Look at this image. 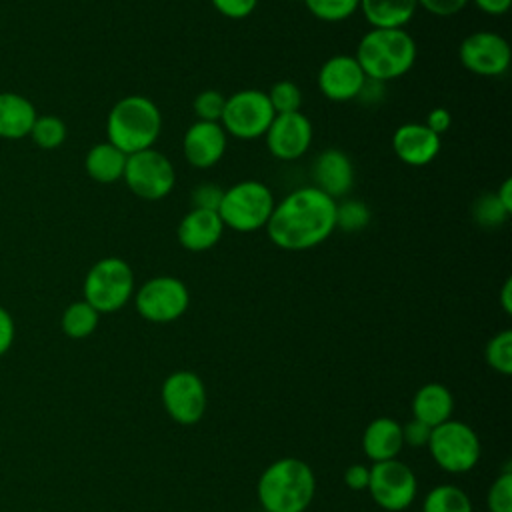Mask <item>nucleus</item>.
<instances>
[{
  "mask_svg": "<svg viewBox=\"0 0 512 512\" xmlns=\"http://www.w3.org/2000/svg\"><path fill=\"white\" fill-rule=\"evenodd\" d=\"M224 104H226V96L218 90L208 88V90H202L200 94H196V98L192 102V110H194L196 118L202 122H220Z\"/></svg>",
  "mask_w": 512,
  "mask_h": 512,
  "instance_id": "nucleus-33",
  "label": "nucleus"
},
{
  "mask_svg": "<svg viewBox=\"0 0 512 512\" xmlns=\"http://www.w3.org/2000/svg\"><path fill=\"white\" fill-rule=\"evenodd\" d=\"M222 234L224 224L218 212L202 208L188 210L176 228V238L180 246L188 252H206L214 248Z\"/></svg>",
  "mask_w": 512,
  "mask_h": 512,
  "instance_id": "nucleus-19",
  "label": "nucleus"
},
{
  "mask_svg": "<svg viewBox=\"0 0 512 512\" xmlns=\"http://www.w3.org/2000/svg\"><path fill=\"white\" fill-rule=\"evenodd\" d=\"M314 128L306 114L288 112L276 114L272 124L268 126L264 140L268 152L284 162H292L302 158L312 144Z\"/></svg>",
  "mask_w": 512,
  "mask_h": 512,
  "instance_id": "nucleus-14",
  "label": "nucleus"
},
{
  "mask_svg": "<svg viewBox=\"0 0 512 512\" xmlns=\"http://www.w3.org/2000/svg\"><path fill=\"white\" fill-rule=\"evenodd\" d=\"M428 450L442 470L458 474L476 466L480 458V440L468 424L446 420L432 428Z\"/></svg>",
  "mask_w": 512,
  "mask_h": 512,
  "instance_id": "nucleus-9",
  "label": "nucleus"
},
{
  "mask_svg": "<svg viewBox=\"0 0 512 512\" xmlns=\"http://www.w3.org/2000/svg\"><path fill=\"white\" fill-rule=\"evenodd\" d=\"M274 204V194L264 182L242 180L224 190L216 212L224 228L236 232H254L266 226Z\"/></svg>",
  "mask_w": 512,
  "mask_h": 512,
  "instance_id": "nucleus-5",
  "label": "nucleus"
},
{
  "mask_svg": "<svg viewBox=\"0 0 512 512\" xmlns=\"http://www.w3.org/2000/svg\"><path fill=\"white\" fill-rule=\"evenodd\" d=\"M490 512H512V474L506 468L488 490Z\"/></svg>",
  "mask_w": 512,
  "mask_h": 512,
  "instance_id": "nucleus-34",
  "label": "nucleus"
},
{
  "mask_svg": "<svg viewBox=\"0 0 512 512\" xmlns=\"http://www.w3.org/2000/svg\"><path fill=\"white\" fill-rule=\"evenodd\" d=\"M122 180L134 196L156 202L172 192L176 184V170L166 154L156 148H146L128 154Z\"/></svg>",
  "mask_w": 512,
  "mask_h": 512,
  "instance_id": "nucleus-8",
  "label": "nucleus"
},
{
  "mask_svg": "<svg viewBox=\"0 0 512 512\" xmlns=\"http://www.w3.org/2000/svg\"><path fill=\"white\" fill-rule=\"evenodd\" d=\"M416 40L404 28H370L356 46V62L372 82L404 76L416 62Z\"/></svg>",
  "mask_w": 512,
  "mask_h": 512,
  "instance_id": "nucleus-2",
  "label": "nucleus"
},
{
  "mask_svg": "<svg viewBox=\"0 0 512 512\" xmlns=\"http://www.w3.org/2000/svg\"><path fill=\"white\" fill-rule=\"evenodd\" d=\"M222 194H224V188H220V186L214 184V182H204V184H200V186H196V188L192 190V196H190L192 208L218 210L220 200H222Z\"/></svg>",
  "mask_w": 512,
  "mask_h": 512,
  "instance_id": "nucleus-35",
  "label": "nucleus"
},
{
  "mask_svg": "<svg viewBox=\"0 0 512 512\" xmlns=\"http://www.w3.org/2000/svg\"><path fill=\"white\" fill-rule=\"evenodd\" d=\"M162 404L174 422L196 424L208 404L204 382L190 370L172 372L162 384Z\"/></svg>",
  "mask_w": 512,
  "mask_h": 512,
  "instance_id": "nucleus-13",
  "label": "nucleus"
},
{
  "mask_svg": "<svg viewBox=\"0 0 512 512\" xmlns=\"http://www.w3.org/2000/svg\"><path fill=\"white\" fill-rule=\"evenodd\" d=\"M308 12L322 22H342L358 12V0H302Z\"/></svg>",
  "mask_w": 512,
  "mask_h": 512,
  "instance_id": "nucleus-28",
  "label": "nucleus"
},
{
  "mask_svg": "<svg viewBox=\"0 0 512 512\" xmlns=\"http://www.w3.org/2000/svg\"><path fill=\"white\" fill-rule=\"evenodd\" d=\"M470 0H418V8H424L426 12L446 18L462 12L468 6Z\"/></svg>",
  "mask_w": 512,
  "mask_h": 512,
  "instance_id": "nucleus-37",
  "label": "nucleus"
},
{
  "mask_svg": "<svg viewBox=\"0 0 512 512\" xmlns=\"http://www.w3.org/2000/svg\"><path fill=\"white\" fill-rule=\"evenodd\" d=\"M84 300L98 312L110 314L128 304L134 294V272L118 256L100 258L90 266L82 284Z\"/></svg>",
  "mask_w": 512,
  "mask_h": 512,
  "instance_id": "nucleus-6",
  "label": "nucleus"
},
{
  "mask_svg": "<svg viewBox=\"0 0 512 512\" xmlns=\"http://www.w3.org/2000/svg\"><path fill=\"white\" fill-rule=\"evenodd\" d=\"M486 362L500 374L512 372V332L502 330L486 344Z\"/></svg>",
  "mask_w": 512,
  "mask_h": 512,
  "instance_id": "nucleus-31",
  "label": "nucleus"
},
{
  "mask_svg": "<svg viewBox=\"0 0 512 512\" xmlns=\"http://www.w3.org/2000/svg\"><path fill=\"white\" fill-rule=\"evenodd\" d=\"M126 154L122 150H118L114 144L100 142L94 144L84 158V168L86 174L98 182V184H112L116 180L122 178L124 174V166H126Z\"/></svg>",
  "mask_w": 512,
  "mask_h": 512,
  "instance_id": "nucleus-24",
  "label": "nucleus"
},
{
  "mask_svg": "<svg viewBox=\"0 0 512 512\" xmlns=\"http://www.w3.org/2000/svg\"><path fill=\"white\" fill-rule=\"evenodd\" d=\"M290 2H302V0H290Z\"/></svg>",
  "mask_w": 512,
  "mask_h": 512,
  "instance_id": "nucleus-45",
  "label": "nucleus"
},
{
  "mask_svg": "<svg viewBox=\"0 0 512 512\" xmlns=\"http://www.w3.org/2000/svg\"><path fill=\"white\" fill-rule=\"evenodd\" d=\"M500 304L504 308L506 314L512 312V280L506 278L504 284H502V290H500Z\"/></svg>",
  "mask_w": 512,
  "mask_h": 512,
  "instance_id": "nucleus-44",
  "label": "nucleus"
},
{
  "mask_svg": "<svg viewBox=\"0 0 512 512\" xmlns=\"http://www.w3.org/2000/svg\"><path fill=\"white\" fill-rule=\"evenodd\" d=\"M38 112L34 104L16 92H0V138L22 140L30 134Z\"/></svg>",
  "mask_w": 512,
  "mask_h": 512,
  "instance_id": "nucleus-21",
  "label": "nucleus"
},
{
  "mask_svg": "<svg viewBox=\"0 0 512 512\" xmlns=\"http://www.w3.org/2000/svg\"><path fill=\"white\" fill-rule=\"evenodd\" d=\"M162 130L160 108L142 94L120 98L108 112L106 136L108 142L126 156L152 148Z\"/></svg>",
  "mask_w": 512,
  "mask_h": 512,
  "instance_id": "nucleus-3",
  "label": "nucleus"
},
{
  "mask_svg": "<svg viewBox=\"0 0 512 512\" xmlns=\"http://www.w3.org/2000/svg\"><path fill=\"white\" fill-rule=\"evenodd\" d=\"M494 194L500 200V204L508 210V214H512V178H504Z\"/></svg>",
  "mask_w": 512,
  "mask_h": 512,
  "instance_id": "nucleus-43",
  "label": "nucleus"
},
{
  "mask_svg": "<svg viewBox=\"0 0 512 512\" xmlns=\"http://www.w3.org/2000/svg\"><path fill=\"white\" fill-rule=\"evenodd\" d=\"M276 112L266 92L256 88H244L226 98L220 126L228 136L238 140L264 138Z\"/></svg>",
  "mask_w": 512,
  "mask_h": 512,
  "instance_id": "nucleus-7",
  "label": "nucleus"
},
{
  "mask_svg": "<svg viewBox=\"0 0 512 512\" xmlns=\"http://www.w3.org/2000/svg\"><path fill=\"white\" fill-rule=\"evenodd\" d=\"M458 58L468 72L484 78H496L508 70L512 50L504 36L490 30H478L460 42Z\"/></svg>",
  "mask_w": 512,
  "mask_h": 512,
  "instance_id": "nucleus-11",
  "label": "nucleus"
},
{
  "mask_svg": "<svg viewBox=\"0 0 512 512\" xmlns=\"http://www.w3.org/2000/svg\"><path fill=\"white\" fill-rule=\"evenodd\" d=\"M228 134L220 122L196 120L190 124L182 138V152L192 168L206 170L218 164L226 152Z\"/></svg>",
  "mask_w": 512,
  "mask_h": 512,
  "instance_id": "nucleus-16",
  "label": "nucleus"
},
{
  "mask_svg": "<svg viewBox=\"0 0 512 512\" xmlns=\"http://www.w3.org/2000/svg\"><path fill=\"white\" fill-rule=\"evenodd\" d=\"M368 490L378 506L390 512H400L408 508L416 496V476L396 458L374 462L370 468Z\"/></svg>",
  "mask_w": 512,
  "mask_h": 512,
  "instance_id": "nucleus-12",
  "label": "nucleus"
},
{
  "mask_svg": "<svg viewBox=\"0 0 512 512\" xmlns=\"http://www.w3.org/2000/svg\"><path fill=\"white\" fill-rule=\"evenodd\" d=\"M214 10L230 20H242L256 10L258 0H210Z\"/></svg>",
  "mask_w": 512,
  "mask_h": 512,
  "instance_id": "nucleus-36",
  "label": "nucleus"
},
{
  "mask_svg": "<svg viewBox=\"0 0 512 512\" xmlns=\"http://www.w3.org/2000/svg\"><path fill=\"white\" fill-rule=\"evenodd\" d=\"M422 512H472V504L460 488L442 484L426 494Z\"/></svg>",
  "mask_w": 512,
  "mask_h": 512,
  "instance_id": "nucleus-26",
  "label": "nucleus"
},
{
  "mask_svg": "<svg viewBox=\"0 0 512 512\" xmlns=\"http://www.w3.org/2000/svg\"><path fill=\"white\" fill-rule=\"evenodd\" d=\"M418 0H358L370 28H404L416 14Z\"/></svg>",
  "mask_w": 512,
  "mask_h": 512,
  "instance_id": "nucleus-23",
  "label": "nucleus"
},
{
  "mask_svg": "<svg viewBox=\"0 0 512 512\" xmlns=\"http://www.w3.org/2000/svg\"><path fill=\"white\" fill-rule=\"evenodd\" d=\"M98 320H100V314L86 300H78L64 310L60 324L66 336L78 340V338L90 336L96 330Z\"/></svg>",
  "mask_w": 512,
  "mask_h": 512,
  "instance_id": "nucleus-25",
  "label": "nucleus"
},
{
  "mask_svg": "<svg viewBox=\"0 0 512 512\" xmlns=\"http://www.w3.org/2000/svg\"><path fill=\"white\" fill-rule=\"evenodd\" d=\"M472 216H474L476 224H480L484 228H494V226H500L502 222H506L510 214L500 204V200L496 198L494 192H486L476 198V202L472 206Z\"/></svg>",
  "mask_w": 512,
  "mask_h": 512,
  "instance_id": "nucleus-32",
  "label": "nucleus"
},
{
  "mask_svg": "<svg viewBox=\"0 0 512 512\" xmlns=\"http://www.w3.org/2000/svg\"><path fill=\"white\" fill-rule=\"evenodd\" d=\"M454 410L452 392L438 382L424 384L412 398V414L416 420H422L430 428L450 420Z\"/></svg>",
  "mask_w": 512,
  "mask_h": 512,
  "instance_id": "nucleus-22",
  "label": "nucleus"
},
{
  "mask_svg": "<svg viewBox=\"0 0 512 512\" xmlns=\"http://www.w3.org/2000/svg\"><path fill=\"white\" fill-rule=\"evenodd\" d=\"M434 134L442 136L444 132L450 130L452 126V114L444 108V106H436L426 114V122H424Z\"/></svg>",
  "mask_w": 512,
  "mask_h": 512,
  "instance_id": "nucleus-39",
  "label": "nucleus"
},
{
  "mask_svg": "<svg viewBox=\"0 0 512 512\" xmlns=\"http://www.w3.org/2000/svg\"><path fill=\"white\" fill-rule=\"evenodd\" d=\"M366 80L360 64L350 54L330 56L318 70V88L332 102L356 100Z\"/></svg>",
  "mask_w": 512,
  "mask_h": 512,
  "instance_id": "nucleus-15",
  "label": "nucleus"
},
{
  "mask_svg": "<svg viewBox=\"0 0 512 512\" xmlns=\"http://www.w3.org/2000/svg\"><path fill=\"white\" fill-rule=\"evenodd\" d=\"M272 108L276 114H288V112H300L302 106V90L292 80H278L270 86L266 92Z\"/></svg>",
  "mask_w": 512,
  "mask_h": 512,
  "instance_id": "nucleus-29",
  "label": "nucleus"
},
{
  "mask_svg": "<svg viewBox=\"0 0 512 512\" xmlns=\"http://www.w3.org/2000/svg\"><path fill=\"white\" fill-rule=\"evenodd\" d=\"M66 134H68V128L62 118H58L54 114H38L28 136L32 138V142L38 148L54 150L64 144Z\"/></svg>",
  "mask_w": 512,
  "mask_h": 512,
  "instance_id": "nucleus-27",
  "label": "nucleus"
},
{
  "mask_svg": "<svg viewBox=\"0 0 512 512\" xmlns=\"http://www.w3.org/2000/svg\"><path fill=\"white\" fill-rule=\"evenodd\" d=\"M14 340V320L6 308L0 306V356L8 352Z\"/></svg>",
  "mask_w": 512,
  "mask_h": 512,
  "instance_id": "nucleus-41",
  "label": "nucleus"
},
{
  "mask_svg": "<svg viewBox=\"0 0 512 512\" xmlns=\"http://www.w3.org/2000/svg\"><path fill=\"white\" fill-rule=\"evenodd\" d=\"M370 222V210L362 200L336 202V228L344 232H360Z\"/></svg>",
  "mask_w": 512,
  "mask_h": 512,
  "instance_id": "nucleus-30",
  "label": "nucleus"
},
{
  "mask_svg": "<svg viewBox=\"0 0 512 512\" xmlns=\"http://www.w3.org/2000/svg\"><path fill=\"white\" fill-rule=\"evenodd\" d=\"M430 434H432V428L416 418H412L406 426H402V440L404 444H410V446H428Z\"/></svg>",
  "mask_w": 512,
  "mask_h": 512,
  "instance_id": "nucleus-38",
  "label": "nucleus"
},
{
  "mask_svg": "<svg viewBox=\"0 0 512 512\" xmlns=\"http://www.w3.org/2000/svg\"><path fill=\"white\" fill-rule=\"evenodd\" d=\"M264 228L280 250H312L336 230V200L312 184L296 188L274 204Z\"/></svg>",
  "mask_w": 512,
  "mask_h": 512,
  "instance_id": "nucleus-1",
  "label": "nucleus"
},
{
  "mask_svg": "<svg viewBox=\"0 0 512 512\" xmlns=\"http://www.w3.org/2000/svg\"><path fill=\"white\" fill-rule=\"evenodd\" d=\"M134 304L136 312L144 320L166 324L186 312L190 304V292L186 284L176 276H154L138 288Z\"/></svg>",
  "mask_w": 512,
  "mask_h": 512,
  "instance_id": "nucleus-10",
  "label": "nucleus"
},
{
  "mask_svg": "<svg viewBox=\"0 0 512 512\" xmlns=\"http://www.w3.org/2000/svg\"><path fill=\"white\" fill-rule=\"evenodd\" d=\"M442 148V138L424 122H404L392 134V152L406 166L430 164Z\"/></svg>",
  "mask_w": 512,
  "mask_h": 512,
  "instance_id": "nucleus-17",
  "label": "nucleus"
},
{
  "mask_svg": "<svg viewBox=\"0 0 512 512\" xmlns=\"http://www.w3.org/2000/svg\"><path fill=\"white\" fill-rule=\"evenodd\" d=\"M368 480H370V468L364 464H352L344 472V482L352 490L368 488Z\"/></svg>",
  "mask_w": 512,
  "mask_h": 512,
  "instance_id": "nucleus-40",
  "label": "nucleus"
},
{
  "mask_svg": "<svg viewBox=\"0 0 512 512\" xmlns=\"http://www.w3.org/2000/svg\"><path fill=\"white\" fill-rule=\"evenodd\" d=\"M402 426L386 416L372 420L362 434V450L374 462L394 460L402 450Z\"/></svg>",
  "mask_w": 512,
  "mask_h": 512,
  "instance_id": "nucleus-20",
  "label": "nucleus"
},
{
  "mask_svg": "<svg viewBox=\"0 0 512 512\" xmlns=\"http://www.w3.org/2000/svg\"><path fill=\"white\" fill-rule=\"evenodd\" d=\"M256 490L266 512H304L312 502L316 480L306 462L280 458L260 474Z\"/></svg>",
  "mask_w": 512,
  "mask_h": 512,
  "instance_id": "nucleus-4",
  "label": "nucleus"
},
{
  "mask_svg": "<svg viewBox=\"0 0 512 512\" xmlns=\"http://www.w3.org/2000/svg\"><path fill=\"white\" fill-rule=\"evenodd\" d=\"M470 2H474L476 8L488 16H502L512 6V0H470Z\"/></svg>",
  "mask_w": 512,
  "mask_h": 512,
  "instance_id": "nucleus-42",
  "label": "nucleus"
},
{
  "mask_svg": "<svg viewBox=\"0 0 512 512\" xmlns=\"http://www.w3.org/2000/svg\"><path fill=\"white\" fill-rule=\"evenodd\" d=\"M312 186L332 200L346 196L354 184V166L346 152L338 148L322 150L312 162Z\"/></svg>",
  "mask_w": 512,
  "mask_h": 512,
  "instance_id": "nucleus-18",
  "label": "nucleus"
}]
</instances>
